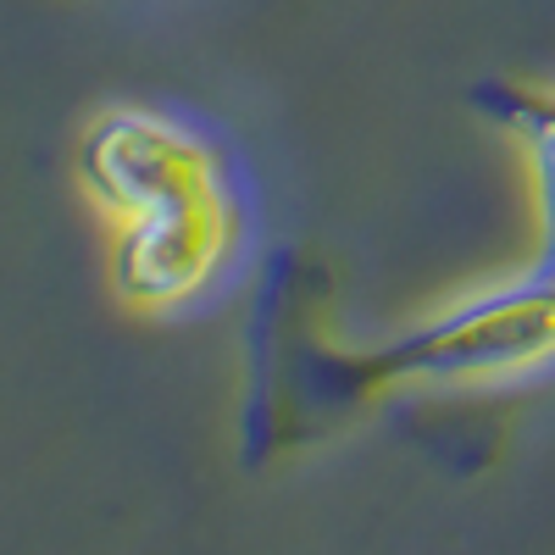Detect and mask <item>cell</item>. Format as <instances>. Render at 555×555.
Returning <instances> with one entry per match:
<instances>
[{
  "label": "cell",
  "instance_id": "1",
  "mask_svg": "<svg viewBox=\"0 0 555 555\" xmlns=\"http://www.w3.org/2000/svg\"><path fill=\"white\" fill-rule=\"evenodd\" d=\"M78 183L112 222V289L133 311H178L240 245L222 156L162 112H106L78 139Z\"/></svg>",
  "mask_w": 555,
  "mask_h": 555
},
{
  "label": "cell",
  "instance_id": "2",
  "mask_svg": "<svg viewBox=\"0 0 555 555\" xmlns=\"http://www.w3.org/2000/svg\"><path fill=\"white\" fill-rule=\"evenodd\" d=\"M555 356V278H528L517 289L483 295L455 306L450 317L428 322L373 361V384L389 378H489L522 373Z\"/></svg>",
  "mask_w": 555,
  "mask_h": 555
},
{
  "label": "cell",
  "instance_id": "3",
  "mask_svg": "<svg viewBox=\"0 0 555 555\" xmlns=\"http://www.w3.org/2000/svg\"><path fill=\"white\" fill-rule=\"evenodd\" d=\"M494 117L522 139L528 167H533V195H539V261H533V278H555V95L505 89V95H494Z\"/></svg>",
  "mask_w": 555,
  "mask_h": 555
}]
</instances>
